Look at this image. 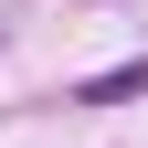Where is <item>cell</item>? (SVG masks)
Segmentation results:
<instances>
[{
    "label": "cell",
    "instance_id": "6da1fadb",
    "mask_svg": "<svg viewBox=\"0 0 148 148\" xmlns=\"http://www.w3.org/2000/svg\"><path fill=\"white\" fill-rule=\"evenodd\" d=\"M127 95H148V64H106L74 85V106H127Z\"/></svg>",
    "mask_w": 148,
    "mask_h": 148
}]
</instances>
